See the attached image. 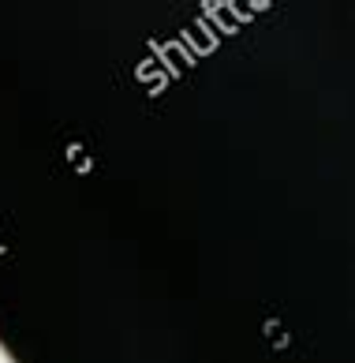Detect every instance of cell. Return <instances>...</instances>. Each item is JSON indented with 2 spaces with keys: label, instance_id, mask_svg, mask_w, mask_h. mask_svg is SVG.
<instances>
[]
</instances>
